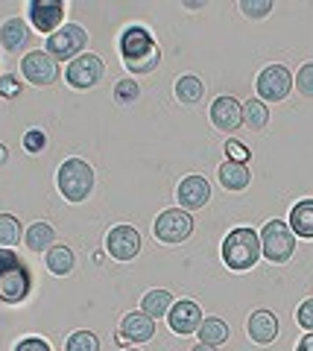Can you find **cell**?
<instances>
[{
  "label": "cell",
  "instance_id": "1",
  "mask_svg": "<svg viewBox=\"0 0 313 351\" xmlns=\"http://www.w3.org/2000/svg\"><path fill=\"white\" fill-rule=\"evenodd\" d=\"M121 59L132 73H153L161 62V50L155 38L135 24L121 36Z\"/></svg>",
  "mask_w": 313,
  "mask_h": 351
},
{
  "label": "cell",
  "instance_id": "2",
  "mask_svg": "<svg viewBox=\"0 0 313 351\" xmlns=\"http://www.w3.org/2000/svg\"><path fill=\"white\" fill-rule=\"evenodd\" d=\"M32 290V272L24 267L12 249L0 246V302L18 304L24 302Z\"/></svg>",
  "mask_w": 313,
  "mask_h": 351
},
{
  "label": "cell",
  "instance_id": "3",
  "mask_svg": "<svg viewBox=\"0 0 313 351\" xmlns=\"http://www.w3.org/2000/svg\"><path fill=\"white\" fill-rule=\"evenodd\" d=\"M258 258H261V234L249 226H240L229 232V237L223 240V261L225 267L234 269V272H243V269H252Z\"/></svg>",
  "mask_w": 313,
  "mask_h": 351
},
{
  "label": "cell",
  "instance_id": "4",
  "mask_svg": "<svg viewBox=\"0 0 313 351\" xmlns=\"http://www.w3.org/2000/svg\"><path fill=\"white\" fill-rule=\"evenodd\" d=\"M56 184H59V193L68 202H85L91 188H94L91 164L82 161V158H68L56 173Z\"/></svg>",
  "mask_w": 313,
  "mask_h": 351
},
{
  "label": "cell",
  "instance_id": "5",
  "mask_svg": "<svg viewBox=\"0 0 313 351\" xmlns=\"http://www.w3.org/2000/svg\"><path fill=\"white\" fill-rule=\"evenodd\" d=\"M261 252L266 261L273 263H284L290 261V255L296 252V234L284 219H269L261 228Z\"/></svg>",
  "mask_w": 313,
  "mask_h": 351
},
{
  "label": "cell",
  "instance_id": "6",
  "mask_svg": "<svg viewBox=\"0 0 313 351\" xmlns=\"http://www.w3.org/2000/svg\"><path fill=\"white\" fill-rule=\"evenodd\" d=\"M88 44V32H85L79 24H62L53 36L47 38V53L56 62H64V59H77L82 56V47Z\"/></svg>",
  "mask_w": 313,
  "mask_h": 351
},
{
  "label": "cell",
  "instance_id": "7",
  "mask_svg": "<svg viewBox=\"0 0 313 351\" xmlns=\"http://www.w3.org/2000/svg\"><path fill=\"white\" fill-rule=\"evenodd\" d=\"M290 88H293V76H290L284 64H266L258 73V82H255V91L261 97V103H281L290 94Z\"/></svg>",
  "mask_w": 313,
  "mask_h": 351
},
{
  "label": "cell",
  "instance_id": "8",
  "mask_svg": "<svg viewBox=\"0 0 313 351\" xmlns=\"http://www.w3.org/2000/svg\"><path fill=\"white\" fill-rule=\"evenodd\" d=\"M193 234V217L181 208H170V211H161L155 219V237L161 243H181Z\"/></svg>",
  "mask_w": 313,
  "mask_h": 351
},
{
  "label": "cell",
  "instance_id": "9",
  "mask_svg": "<svg viewBox=\"0 0 313 351\" xmlns=\"http://www.w3.org/2000/svg\"><path fill=\"white\" fill-rule=\"evenodd\" d=\"M105 76V64L100 56H94V53H82V56H77L68 71H64V80H68L71 88H79V91H85V88H94L97 82H100Z\"/></svg>",
  "mask_w": 313,
  "mask_h": 351
},
{
  "label": "cell",
  "instance_id": "10",
  "mask_svg": "<svg viewBox=\"0 0 313 351\" xmlns=\"http://www.w3.org/2000/svg\"><path fill=\"white\" fill-rule=\"evenodd\" d=\"M21 71H24V80L32 85H53L59 80V64L50 53H41V50H32L21 62Z\"/></svg>",
  "mask_w": 313,
  "mask_h": 351
},
{
  "label": "cell",
  "instance_id": "11",
  "mask_svg": "<svg viewBox=\"0 0 313 351\" xmlns=\"http://www.w3.org/2000/svg\"><path fill=\"white\" fill-rule=\"evenodd\" d=\"M105 246H109V255L114 261H132L141 252V234L132 226H114L105 237Z\"/></svg>",
  "mask_w": 313,
  "mask_h": 351
},
{
  "label": "cell",
  "instance_id": "12",
  "mask_svg": "<svg viewBox=\"0 0 313 351\" xmlns=\"http://www.w3.org/2000/svg\"><path fill=\"white\" fill-rule=\"evenodd\" d=\"M167 319H170V331H176V334L185 337V334L199 331V325H202V311H199L197 302L181 299V302H173Z\"/></svg>",
  "mask_w": 313,
  "mask_h": 351
},
{
  "label": "cell",
  "instance_id": "13",
  "mask_svg": "<svg viewBox=\"0 0 313 351\" xmlns=\"http://www.w3.org/2000/svg\"><path fill=\"white\" fill-rule=\"evenodd\" d=\"M176 193H179V205L185 211H199L211 199V184L205 176H188V179H181Z\"/></svg>",
  "mask_w": 313,
  "mask_h": 351
},
{
  "label": "cell",
  "instance_id": "14",
  "mask_svg": "<svg viewBox=\"0 0 313 351\" xmlns=\"http://www.w3.org/2000/svg\"><path fill=\"white\" fill-rule=\"evenodd\" d=\"M211 123L220 132H234L243 126V106L234 97H217L211 106Z\"/></svg>",
  "mask_w": 313,
  "mask_h": 351
},
{
  "label": "cell",
  "instance_id": "15",
  "mask_svg": "<svg viewBox=\"0 0 313 351\" xmlns=\"http://www.w3.org/2000/svg\"><path fill=\"white\" fill-rule=\"evenodd\" d=\"M62 15H64V3H47V0H36L29 3V18H32V27L38 32H56L62 24Z\"/></svg>",
  "mask_w": 313,
  "mask_h": 351
},
{
  "label": "cell",
  "instance_id": "16",
  "mask_svg": "<svg viewBox=\"0 0 313 351\" xmlns=\"http://www.w3.org/2000/svg\"><path fill=\"white\" fill-rule=\"evenodd\" d=\"M121 334L126 339H132V343H147V339H153V334H155V319L147 316L144 311L141 313H126L123 322H121Z\"/></svg>",
  "mask_w": 313,
  "mask_h": 351
},
{
  "label": "cell",
  "instance_id": "17",
  "mask_svg": "<svg viewBox=\"0 0 313 351\" xmlns=\"http://www.w3.org/2000/svg\"><path fill=\"white\" fill-rule=\"evenodd\" d=\"M278 337V319L269 311H255L249 316V339L258 346H269Z\"/></svg>",
  "mask_w": 313,
  "mask_h": 351
},
{
  "label": "cell",
  "instance_id": "18",
  "mask_svg": "<svg viewBox=\"0 0 313 351\" xmlns=\"http://www.w3.org/2000/svg\"><path fill=\"white\" fill-rule=\"evenodd\" d=\"M0 44L9 53H21L29 44V27L21 18H9L3 27H0Z\"/></svg>",
  "mask_w": 313,
  "mask_h": 351
},
{
  "label": "cell",
  "instance_id": "19",
  "mask_svg": "<svg viewBox=\"0 0 313 351\" xmlns=\"http://www.w3.org/2000/svg\"><path fill=\"white\" fill-rule=\"evenodd\" d=\"M249 167L246 164H237V161H225L220 167V184L225 191H243L249 188Z\"/></svg>",
  "mask_w": 313,
  "mask_h": 351
},
{
  "label": "cell",
  "instance_id": "20",
  "mask_svg": "<svg viewBox=\"0 0 313 351\" xmlns=\"http://www.w3.org/2000/svg\"><path fill=\"white\" fill-rule=\"evenodd\" d=\"M290 228H293V234L313 240V199H301L290 211Z\"/></svg>",
  "mask_w": 313,
  "mask_h": 351
},
{
  "label": "cell",
  "instance_id": "21",
  "mask_svg": "<svg viewBox=\"0 0 313 351\" xmlns=\"http://www.w3.org/2000/svg\"><path fill=\"white\" fill-rule=\"evenodd\" d=\"M53 240H56V232H53V226H47V223H32L24 234V243L29 252H50Z\"/></svg>",
  "mask_w": 313,
  "mask_h": 351
},
{
  "label": "cell",
  "instance_id": "22",
  "mask_svg": "<svg viewBox=\"0 0 313 351\" xmlns=\"http://www.w3.org/2000/svg\"><path fill=\"white\" fill-rule=\"evenodd\" d=\"M225 339H229V325H225L223 319H217V316H211V319H202V325H199V343L220 348Z\"/></svg>",
  "mask_w": 313,
  "mask_h": 351
},
{
  "label": "cell",
  "instance_id": "23",
  "mask_svg": "<svg viewBox=\"0 0 313 351\" xmlns=\"http://www.w3.org/2000/svg\"><path fill=\"white\" fill-rule=\"evenodd\" d=\"M170 307H173V295L167 290H149L141 299V311L147 316H153V319H158V316H167Z\"/></svg>",
  "mask_w": 313,
  "mask_h": 351
},
{
  "label": "cell",
  "instance_id": "24",
  "mask_svg": "<svg viewBox=\"0 0 313 351\" xmlns=\"http://www.w3.org/2000/svg\"><path fill=\"white\" fill-rule=\"evenodd\" d=\"M45 261H47V269L53 276H68L73 269V263H77V258H73V252L68 246H53Z\"/></svg>",
  "mask_w": 313,
  "mask_h": 351
},
{
  "label": "cell",
  "instance_id": "25",
  "mask_svg": "<svg viewBox=\"0 0 313 351\" xmlns=\"http://www.w3.org/2000/svg\"><path fill=\"white\" fill-rule=\"evenodd\" d=\"M202 94H205V88L202 82L197 80V76H181V80L176 82V97H179V103H185V106H197L202 100Z\"/></svg>",
  "mask_w": 313,
  "mask_h": 351
},
{
  "label": "cell",
  "instance_id": "26",
  "mask_svg": "<svg viewBox=\"0 0 313 351\" xmlns=\"http://www.w3.org/2000/svg\"><path fill=\"white\" fill-rule=\"evenodd\" d=\"M243 123L249 126V129H255V132H261V129H266V123H269V108H266V103H261V100H249L243 106Z\"/></svg>",
  "mask_w": 313,
  "mask_h": 351
},
{
  "label": "cell",
  "instance_id": "27",
  "mask_svg": "<svg viewBox=\"0 0 313 351\" xmlns=\"http://www.w3.org/2000/svg\"><path fill=\"white\" fill-rule=\"evenodd\" d=\"M24 240V232H21V223L12 214H0V246L12 249L15 243Z\"/></svg>",
  "mask_w": 313,
  "mask_h": 351
},
{
  "label": "cell",
  "instance_id": "28",
  "mask_svg": "<svg viewBox=\"0 0 313 351\" xmlns=\"http://www.w3.org/2000/svg\"><path fill=\"white\" fill-rule=\"evenodd\" d=\"M64 351H100V339H97V334H91V331H77V334L68 337Z\"/></svg>",
  "mask_w": 313,
  "mask_h": 351
},
{
  "label": "cell",
  "instance_id": "29",
  "mask_svg": "<svg viewBox=\"0 0 313 351\" xmlns=\"http://www.w3.org/2000/svg\"><path fill=\"white\" fill-rule=\"evenodd\" d=\"M240 12L252 21H261L273 12V0H240Z\"/></svg>",
  "mask_w": 313,
  "mask_h": 351
},
{
  "label": "cell",
  "instance_id": "30",
  "mask_svg": "<svg viewBox=\"0 0 313 351\" xmlns=\"http://www.w3.org/2000/svg\"><path fill=\"white\" fill-rule=\"evenodd\" d=\"M138 94H141V88H138L135 80H121L114 85V100L121 106H132L138 100Z\"/></svg>",
  "mask_w": 313,
  "mask_h": 351
},
{
  "label": "cell",
  "instance_id": "31",
  "mask_svg": "<svg viewBox=\"0 0 313 351\" xmlns=\"http://www.w3.org/2000/svg\"><path fill=\"white\" fill-rule=\"evenodd\" d=\"M296 88L305 97H313V62H308V64H301L299 68V73H296Z\"/></svg>",
  "mask_w": 313,
  "mask_h": 351
},
{
  "label": "cell",
  "instance_id": "32",
  "mask_svg": "<svg viewBox=\"0 0 313 351\" xmlns=\"http://www.w3.org/2000/svg\"><path fill=\"white\" fill-rule=\"evenodd\" d=\"M45 147H47V135L41 129H29L24 135V149L27 152H45Z\"/></svg>",
  "mask_w": 313,
  "mask_h": 351
},
{
  "label": "cell",
  "instance_id": "33",
  "mask_svg": "<svg viewBox=\"0 0 313 351\" xmlns=\"http://www.w3.org/2000/svg\"><path fill=\"white\" fill-rule=\"evenodd\" d=\"M225 152H229V161H237V164H246L249 161V149L237 141H225Z\"/></svg>",
  "mask_w": 313,
  "mask_h": 351
},
{
  "label": "cell",
  "instance_id": "34",
  "mask_svg": "<svg viewBox=\"0 0 313 351\" xmlns=\"http://www.w3.org/2000/svg\"><path fill=\"white\" fill-rule=\"evenodd\" d=\"M296 319H299V325H301V328H308V331H313V299H308V302H301V304H299Z\"/></svg>",
  "mask_w": 313,
  "mask_h": 351
},
{
  "label": "cell",
  "instance_id": "35",
  "mask_svg": "<svg viewBox=\"0 0 313 351\" xmlns=\"http://www.w3.org/2000/svg\"><path fill=\"white\" fill-rule=\"evenodd\" d=\"M15 351H50V346L45 343V339H38V337H27V339H21V343L15 346Z\"/></svg>",
  "mask_w": 313,
  "mask_h": 351
},
{
  "label": "cell",
  "instance_id": "36",
  "mask_svg": "<svg viewBox=\"0 0 313 351\" xmlns=\"http://www.w3.org/2000/svg\"><path fill=\"white\" fill-rule=\"evenodd\" d=\"M18 94H21L18 80H12V76H3V80H0V97H18Z\"/></svg>",
  "mask_w": 313,
  "mask_h": 351
},
{
  "label": "cell",
  "instance_id": "37",
  "mask_svg": "<svg viewBox=\"0 0 313 351\" xmlns=\"http://www.w3.org/2000/svg\"><path fill=\"white\" fill-rule=\"evenodd\" d=\"M296 351H313V331H308L305 337L299 339V346H296Z\"/></svg>",
  "mask_w": 313,
  "mask_h": 351
},
{
  "label": "cell",
  "instance_id": "38",
  "mask_svg": "<svg viewBox=\"0 0 313 351\" xmlns=\"http://www.w3.org/2000/svg\"><path fill=\"white\" fill-rule=\"evenodd\" d=\"M190 351H217V348H214V346H205V343H199V346H193Z\"/></svg>",
  "mask_w": 313,
  "mask_h": 351
},
{
  "label": "cell",
  "instance_id": "39",
  "mask_svg": "<svg viewBox=\"0 0 313 351\" xmlns=\"http://www.w3.org/2000/svg\"><path fill=\"white\" fill-rule=\"evenodd\" d=\"M6 158H9V149H6L3 144H0V164H6Z\"/></svg>",
  "mask_w": 313,
  "mask_h": 351
},
{
  "label": "cell",
  "instance_id": "40",
  "mask_svg": "<svg viewBox=\"0 0 313 351\" xmlns=\"http://www.w3.org/2000/svg\"><path fill=\"white\" fill-rule=\"evenodd\" d=\"M126 351H135V348H126Z\"/></svg>",
  "mask_w": 313,
  "mask_h": 351
}]
</instances>
